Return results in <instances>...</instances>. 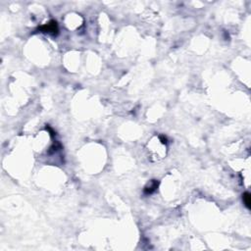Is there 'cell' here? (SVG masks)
<instances>
[{
	"label": "cell",
	"mask_w": 251,
	"mask_h": 251,
	"mask_svg": "<svg viewBox=\"0 0 251 251\" xmlns=\"http://www.w3.org/2000/svg\"><path fill=\"white\" fill-rule=\"evenodd\" d=\"M42 31L44 32H48V34H53V35H56L58 32V26H57V23L55 21H51L46 25L42 26L40 28Z\"/></svg>",
	"instance_id": "obj_1"
},
{
	"label": "cell",
	"mask_w": 251,
	"mask_h": 251,
	"mask_svg": "<svg viewBox=\"0 0 251 251\" xmlns=\"http://www.w3.org/2000/svg\"><path fill=\"white\" fill-rule=\"evenodd\" d=\"M157 187H158V183L156 181H152L150 182V183H148L147 187L144 188V192L146 194H150L156 190Z\"/></svg>",
	"instance_id": "obj_2"
},
{
	"label": "cell",
	"mask_w": 251,
	"mask_h": 251,
	"mask_svg": "<svg viewBox=\"0 0 251 251\" xmlns=\"http://www.w3.org/2000/svg\"><path fill=\"white\" fill-rule=\"evenodd\" d=\"M242 199H243V203L247 207V209L251 208V197H250V193L249 192H244L243 195H242Z\"/></svg>",
	"instance_id": "obj_3"
}]
</instances>
